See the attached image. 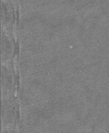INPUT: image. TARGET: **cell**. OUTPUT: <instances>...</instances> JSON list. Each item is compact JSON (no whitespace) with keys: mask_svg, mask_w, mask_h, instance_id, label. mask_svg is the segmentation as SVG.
Listing matches in <instances>:
<instances>
[]
</instances>
